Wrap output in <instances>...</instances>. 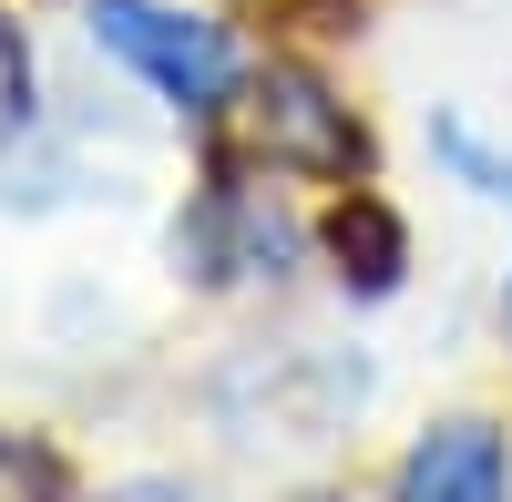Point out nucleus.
<instances>
[{
	"label": "nucleus",
	"mask_w": 512,
	"mask_h": 502,
	"mask_svg": "<svg viewBox=\"0 0 512 502\" xmlns=\"http://www.w3.org/2000/svg\"><path fill=\"white\" fill-rule=\"evenodd\" d=\"M502 482H512V462H502L492 421H441L400 462V502H502Z\"/></svg>",
	"instance_id": "obj_2"
},
{
	"label": "nucleus",
	"mask_w": 512,
	"mask_h": 502,
	"mask_svg": "<svg viewBox=\"0 0 512 502\" xmlns=\"http://www.w3.org/2000/svg\"><path fill=\"white\" fill-rule=\"evenodd\" d=\"M431 154H441L482 205H502V216H512V154H502V144H482L461 113H441V123H431ZM502 318H512V287H502Z\"/></svg>",
	"instance_id": "obj_4"
},
{
	"label": "nucleus",
	"mask_w": 512,
	"mask_h": 502,
	"mask_svg": "<svg viewBox=\"0 0 512 502\" xmlns=\"http://www.w3.org/2000/svg\"><path fill=\"white\" fill-rule=\"evenodd\" d=\"M256 123H267L277 154H359V144L328 123V93H318V82H297V72L267 82V113H256Z\"/></svg>",
	"instance_id": "obj_3"
},
{
	"label": "nucleus",
	"mask_w": 512,
	"mask_h": 502,
	"mask_svg": "<svg viewBox=\"0 0 512 502\" xmlns=\"http://www.w3.org/2000/svg\"><path fill=\"white\" fill-rule=\"evenodd\" d=\"M0 502H52V462L11 431H0Z\"/></svg>",
	"instance_id": "obj_5"
},
{
	"label": "nucleus",
	"mask_w": 512,
	"mask_h": 502,
	"mask_svg": "<svg viewBox=\"0 0 512 502\" xmlns=\"http://www.w3.org/2000/svg\"><path fill=\"white\" fill-rule=\"evenodd\" d=\"M82 21H93V41H103L123 72H144L175 113H216L236 93V41L216 21L175 11V0H93Z\"/></svg>",
	"instance_id": "obj_1"
},
{
	"label": "nucleus",
	"mask_w": 512,
	"mask_h": 502,
	"mask_svg": "<svg viewBox=\"0 0 512 502\" xmlns=\"http://www.w3.org/2000/svg\"><path fill=\"white\" fill-rule=\"evenodd\" d=\"M11 123H31V52H21V31L0 21V134Z\"/></svg>",
	"instance_id": "obj_6"
},
{
	"label": "nucleus",
	"mask_w": 512,
	"mask_h": 502,
	"mask_svg": "<svg viewBox=\"0 0 512 502\" xmlns=\"http://www.w3.org/2000/svg\"><path fill=\"white\" fill-rule=\"evenodd\" d=\"M103 502H195V492H185V482H113Z\"/></svg>",
	"instance_id": "obj_7"
}]
</instances>
